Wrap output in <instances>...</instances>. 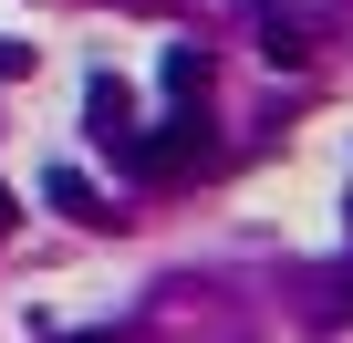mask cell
I'll use <instances>...</instances> for the list:
<instances>
[{
  "instance_id": "6da1fadb",
  "label": "cell",
  "mask_w": 353,
  "mask_h": 343,
  "mask_svg": "<svg viewBox=\"0 0 353 343\" xmlns=\"http://www.w3.org/2000/svg\"><path fill=\"white\" fill-rule=\"evenodd\" d=\"M83 135H94L104 156H135V135H145V125H135V94H125L114 73H94V84H83Z\"/></svg>"
},
{
  "instance_id": "7a4b0ae2",
  "label": "cell",
  "mask_w": 353,
  "mask_h": 343,
  "mask_svg": "<svg viewBox=\"0 0 353 343\" xmlns=\"http://www.w3.org/2000/svg\"><path fill=\"white\" fill-rule=\"evenodd\" d=\"M166 94H176V104H208V52H198V42L166 52Z\"/></svg>"
},
{
  "instance_id": "3957f363",
  "label": "cell",
  "mask_w": 353,
  "mask_h": 343,
  "mask_svg": "<svg viewBox=\"0 0 353 343\" xmlns=\"http://www.w3.org/2000/svg\"><path fill=\"white\" fill-rule=\"evenodd\" d=\"M52 208H63L73 229H114V208H104V198H94L83 177H52Z\"/></svg>"
},
{
  "instance_id": "277c9868",
  "label": "cell",
  "mask_w": 353,
  "mask_h": 343,
  "mask_svg": "<svg viewBox=\"0 0 353 343\" xmlns=\"http://www.w3.org/2000/svg\"><path fill=\"white\" fill-rule=\"evenodd\" d=\"M32 73V42H0V84H21Z\"/></svg>"
},
{
  "instance_id": "5b68a950",
  "label": "cell",
  "mask_w": 353,
  "mask_h": 343,
  "mask_svg": "<svg viewBox=\"0 0 353 343\" xmlns=\"http://www.w3.org/2000/svg\"><path fill=\"white\" fill-rule=\"evenodd\" d=\"M11 219H21V208H11V188H0V239H11Z\"/></svg>"
},
{
  "instance_id": "8992f818",
  "label": "cell",
  "mask_w": 353,
  "mask_h": 343,
  "mask_svg": "<svg viewBox=\"0 0 353 343\" xmlns=\"http://www.w3.org/2000/svg\"><path fill=\"white\" fill-rule=\"evenodd\" d=\"M73 343H114V333H73Z\"/></svg>"
}]
</instances>
